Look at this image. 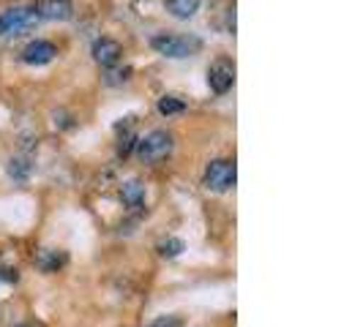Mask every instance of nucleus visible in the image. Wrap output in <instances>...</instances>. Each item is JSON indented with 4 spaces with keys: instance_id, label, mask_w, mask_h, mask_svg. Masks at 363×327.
Returning <instances> with one entry per match:
<instances>
[{
    "instance_id": "obj_1",
    "label": "nucleus",
    "mask_w": 363,
    "mask_h": 327,
    "mask_svg": "<svg viewBox=\"0 0 363 327\" xmlns=\"http://www.w3.org/2000/svg\"><path fill=\"white\" fill-rule=\"evenodd\" d=\"M175 147V139L169 131H150L147 137L137 139V156L143 159V164H159L164 161Z\"/></svg>"
},
{
    "instance_id": "obj_2",
    "label": "nucleus",
    "mask_w": 363,
    "mask_h": 327,
    "mask_svg": "<svg viewBox=\"0 0 363 327\" xmlns=\"http://www.w3.org/2000/svg\"><path fill=\"white\" fill-rule=\"evenodd\" d=\"M150 47H153L159 54H164V57L183 60V57H191V54L197 52V50L202 47V41L194 36H169V33H164V36L153 38Z\"/></svg>"
},
{
    "instance_id": "obj_3",
    "label": "nucleus",
    "mask_w": 363,
    "mask_h": 327,
    "mask_svg": "<svg viewBox=\"0 0 363 327\" xmlns=\"http://www.w3.org/2000/svg\"><path fill=\"white\" fill-rule=\"evenodd\" d=\"M238 180V169L235 161H227V159H216L205 166V188L213 191V194H224L230 191Z\"/></svg>"
},
{
    "instance_id": "obj_4",
    "label": "nucleus",
    "mask_w": 363,
    "mask_h": 327,
    "mask_svg": "<svg viewBox=\"0 0 363 327\" xmlns=\"http://www.w3.org/2000/svg\"><path fill=\"white\" fill-rule=\"evenodd\" d=\"M38 19L36 11L30 6H14V8H6L0 14V36H17L22 30L33 28Z\"/></svg>"
},
{
    "instance_id": "obj_5",
    "label": "nucleus",
    "mask_w": 363,
    "mask_h": 327,
    "mask_svg": "<svg viewBox=\"0 0 363 327\" xmlns=\"http://www.w3.org/2000/svg\"><path fill=\"white\" fill-rule=\"evenodd\" d=\"M208 85L213 93H227L235 85V63L227 60V57H218L216 63L208 69Z\"/></svg>"
},
{
    "instance_id": "obj_6",
    "label": "nucleus",
    "mask_w": 363,
    "mask_h": 327,
    "mask_svg": "<svg viewBox=\"0 0 363 327\" xmlns=\"http://www.w3.org/2000/svg\"><path fill=\"white\" fill-rule=\"evenodd\" d=\"M36 19H47V22H66L74 17V3L72 0H41L33 6Z\"/></svg>"
},
{
    "instance_id": "obj_7",
    "label": "nucleus",
    "mask_w": 363,
    "mask_h": 327,
    "mask_svg": "<svg viewBox=\"0 0 363 327\" xmlns=\"http://www.w3.org/2000/svg\"><path fill=\"white\" fill-rule=\"evenodd\" d=\"M57 50H55L52 41H30L25 50H22V60L28 63V66H47V63H52Z\"/></svg>"
},
{
    "instance_id": "obj_8",
    "label": "nucleus",
    "mask_w": 363,
    "mask_h": 327,
    "mask_svg": "<svg viewBox=\"0 0 363 327\" xmlns=\"http://www.w3.org/2000/svg\"><path fill=\"white\" fill-rule=\"evenodd\" d=\"M121 54H123V47H121L115 38H99V41L93 44V57H96V63H101L104 69H112V66L121 60Z\"/></svg>"
},
{
    "instance_id": "obj_9",
    "label": "nucleus",
    "mask_w": 363,
    "mask_h": 327,
    "mask_svg": "<svg viewBox=\"0 0 363 327\" xmlns=\"http://www.w3.org/2000/svg\"><path fill=\"white\" fill-rule=\"evenodd\" d=\"M121 200L128 210H140L145 205V185L140 180H128L121 185Z\"/></svg>"
},
{
    "instance_id": "obj_10",
    "label": "nucleus",
    "mask_w": 363,
    "mask_h": 327,
    "mask_svg": "<svg viewBox=\"0 0 363 327\" xmlns=\"http://www.w3.org/2000/svg\"><path fill=\"white\" fill-rule=\"evenodd\" d=\"M167 11L175 19H191L200 11V0H167Z\"/></svg>"
},
{
    "instance_id": "obj_11",
    "label": "nucleus",
    "mask_w": 363,
    "mask_h": 327,
    "mask_svg": "<svg viewBox=\"0 0 363 327\" xmlns=\"http://www.w3.org/2000/svg\"><path fill=\"white\" fill-rule=\"evenodd\" d=\"M30 172H33V164H30V159H25V156H17V159L9 161V178L11 180L25 183L30 178Z\"/></svg>"
},
{
    "instance_id": "obj_12",
    "label": "nucleus",
    "mask_w": 363,
    "mask_h": 327,
    "mask_svg": "<svg viewBox=\"0 0 363 327\" xmlns=\"http://www.w3.org/2000/svg\"><path fill=\"white\" fill-rule=\"evenodd\" d=\"M38 265H41V270L44 272H55L57 268H63V265H66V254H63V251H52V248H47V251H41Z\"/></svg>"
},
{
    "instance_id": "obj_13",
    "label": "nucleus",
    "mask_w": 363,
    "mask_h": 327,
    "mask_svg": "<svg viewBox=\"0 0 363 327\" xmlns=\"http://www.w3.org/2000/svg\"><path fill=\"white\" fill-rule=\"evenodd\" d=\"M183 109H186V104H183L178 96H164V98H159V112L162 115H181Z\"/></svg>"
},
{
    "instance_id": "obj_14",
    "label": "nucleus",
    "mask_w": 363,
    "mask_h": 327,
    "mask_svg": "<svg viewBox=\"0 0 363 327\" xmlns=\"http://www.w3.org/2000/svg\"><path fill=\"white\" fill-rule=\"evenodd\" d=\"M134 145H137V134H134V128H131V123H128V128L121 134V139H118V156L126 159L128 153L134 150Z\"/></svg>"
},
{
    "instance_id": "obj_15",
    "label": "nucleus",
    "mask_w": 363,
    "mask_h": 327,
    "mask_svg": "<svg viewBox=\"0 0 363 327\" xmlns=\"http://www.w3.org/2000/svg\"><path fill=\"white\" fill-rule=\"evenodd\" d=\"M183 248H186V246H183V240H178V237H167V240L159 243V254L167 256V259H175Z\"/></svg>"
},
{
    "instance_id": "obj_16",
    "label": "nucleus",
    "mask_w": 363,
    "mask_h": 327,
    "mask_svg": "<svg viewBox=\"0 0 363 327\" xmlns=\"http://www.w3.org/2000/svg\"><path fill=\"white\" fill-rule=\"evenodd\" d=\"M128 76H131V69H123V71H112L109 74V85H121V82H128Z\"/></svg>"
},
{
    "instance_id": "obj_17",
    "label": "nucleus",
    "mask_w": 363,
    "mask_h": 327,
    "mask_svg": "<svg viewBox=\"0 0 363 327\" xmlns=\"http://www.w3.org/2000/svg\"><path fill=\"white\" fill-rule=\"evenodd\" d=\"M19 327H38L36 322H25V325H19Z\"/></svg>"
}]
</instances>
